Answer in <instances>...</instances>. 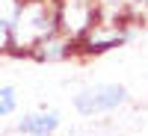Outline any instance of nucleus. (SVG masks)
Returning a JSON list of instances; mask_svg holds the SVG:
<instances>
[{"label": "nucleus", "instance_id": "obj_1", "mask_svg": "<svg viewBox=\"0 0 148 136\" xmlns=\"http://www.w3.org/2000/svg\"><path fill=\"white\" fill-rule=\"evenodd\" d=\"M59 30L56 24V0H21L15 24H12V51L9 53H33V47Z\"/></svg>", "mask_w": 148, "mask_h": 136}, {"label": "nucleus", "instance_id": "obj_2", "mask_svg": "<svg viewBox=\"0 0 148 136\" xmlns=\"http://www.w3.org/2000/svg\"><path fill=\"white\" fill-rule=\"evenodd\" d=\"M125 104H127V89L121 83H95V86H86V89H80L74 95V109L80 115L116 113Z\"/></svg>", "mask_w": 148, "mask_h": 136}, {"label": "nucleus", "instance_id": "obj_3", "mask_svg": "<svg viewBox=\"0 0 148 136\" xmlns=\"http://www.w3.org/2000/svg\"><path fill=\"white\" fill-rule=\"evenodd\" d=\"M98 21H101L98 0H56V24L59 33H65L68 39L77 42Z\"/></svg>", "mask_w": 148, "mask_h": 136}, {"label": "nucleus", "instance_id": "obj_4", "mask_svg": "<svg viewBox=\"0 0 148 136\" xmlns=\"http://www.w3.org/2000/svg\"><path fill=\"white\" fill-rule=\"evenodd\" d=\"M119 27H121V21L119 24L107 21V27H98L95 24L86 36L77 39V53H83V56H101V53H110V51H116V47H121L133 33L119 30Z\"/></svg>", "mask_w": 148, "mask_h": 136}, {"label": "nucleus", "instance_id": "obj_5", "mask_svg": "<svg viewBox=\"0 0 148 136\" xmlns=\"http://www.w3.org/2000/svg\"><path fill=\"white\" fill-rule=\"evenodd\" d=\"M74 53H77V42L56 30L53 36H47L45 42L36 44L30 56L39 59V62H62V59H68V56H74Z\"/></svg>", "mask_w": 148, "mask_h": 136}, {"label": "nucleus", "instance_id": "obj_6", "mask_svg": "<svg viewBox=\"0 0 148 136\" xmlns=\"http://www.w3.org/2000/svg\"><path fill=\"white\" fill-rule=\"evenodd\" d=\"M59 124H62L59 113L39 109V113H27V115H21V121H18V133H24V136H33V133H56Z\"/></svg>", "mask_w": 148, "mask_h": 136}, {"label": "nucleus", "instance_id": "obj_7", "mask_svg": "<svg viewBox=\"0 0 148 136\" xmlns=\"http://www.w3.org/2000/svg\"><path fill=\"white\" fill-rule=\"evenodd\" d=\"M21 0H0V53L12 51V24H15Z\"/></svg>", "mask_w": 148, "mask_h": 136}, {"label": "nucleus", "instance_id": "obj_8", "mask_svg": "<svg viewBox=\"0 0 148 136\" xmlns=\"http://www.w3.org/2000/svg\"><path fill=\"white\" fill-rule=\"evenodd\" d=\"M130 6L133 0H98V12H101V21L110 24H119L130 15Z\"/></svg>", "mask_w": 148, "mask_h": 136}, {"label": "nucleus", "instance_id": "obj_9", "mask_svg": "<svg viewBox=\"0 0 148 136\" xmlns=\"http://www.w3.org/2000/svg\"><path fill=\"white\" fill-rule=\"evenodd\" d=\"M18 109V89L15 86H0V118L15 115Z\"/></svg>", "mask_w": 148, "mask_h": 136}, {"label": "nucleus", "instance_id": "obj_10", "mask_svg": "<svg viewBox=\"0 0 148 136\" xmlns=\"http://www.w3.org/2000/svg\"><path fill=\"white\" fill-rule=\"evenodd\" d=\"M33 136H56V133H33Z\"/></svg>", "mask_w": 148, "mask_h": 136}]
</instances>
